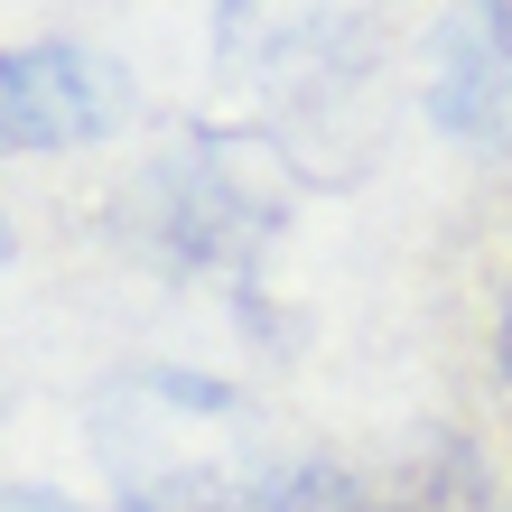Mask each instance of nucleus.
<instances>
[{"label":"nucleus","instance_id":"obj_4","mask_svg":"<svg viewBox=\"0 0 512 512\" xmlns=\"http://www.w3.org/2000/svg\"><path fill=\"white\" fill-rule=\"evenodd\" d=\"M131 122V75L94 47H0V149H84Z\"/></svg>","mask_w":512,"mask_h":512},{"label":"nucleus","instance_id":"obj_7","mask_svg":"<svg viewBox=\"0 0 512 512\" xmlns=\"http://www.w3.org/2000/svg\"><path fill=\"white\" fill-rule=\"evenodd\" d=\"M494 10H503V19H512V0H494Z\"/></svg>","mask_w":512,"mask_h":512},{"label":"nucleus","instance_id":"obj_6","mask_svg":"<svg viewBox=\"0 0 512 512\" xmlns=\"http://www.w3.org/2000/svg\"><path fill=\"white\" fill-rule=\"evenodd\" d=\"M0 261H10V224H0Z\"/></svg>","mask_w":512,"mask_h":512},{"label":"nucleus","instance_id":"obj_1","mask_svg":"<svg viewBox=\"0 0 512 512\" xmlns=\"http://www.w3.org/2000/svg\"><path fill=\"white\" fill-rule=\"evenodd\" d=\"M94 457L122 512H345L336 457L205 373H122L94 391Z\"/></svg>","mask_w":512,"mask_h":512},{"label":"nucleus","instance_id":"obj_2","mask_svg":"<svg viewBox=\"0 0 512 512\" xmlns=\"http://www.w3.org/2000/svg\"><path fill=\"white\" fill-rule=\"evenodd\" d=\"M159 233L187 261H252L289 215V159L261 131H205L159 168Z\"/></svg>","mask_w":512,"mask_h":512},{"label":"nucleus","instance_id":"obj_3","mask_svg":"<svg viewBox=\"0 0 512 512\" xmlns=\"http://www.w3.org/2000/svg\"><path fill=\"white\" fill-rule=\"evenodd\" d=\"M373 47V0H224L215 56L270 103H326Z\"/></svg>","mask_w":512,"mask_h":512},{"label":"nucleus","instance_id":"obj_5","mask_svg":"<svg viewBox=\"0 0 512 512\" xmlns=\"http://www.w3.org/2000/svg\"><path fill=\"white\" fill-rule=\"evenodd\" d=\"M0 512H94V503H66V494H28V485H10V494H0Z\"/></svg>","mask_w":512,"mask_h":512},{"label":"nucleus","instance_id":"obj_8","mask_svg":"<svg viewBox=\"0 0 512 512\" xmlns=\"http://www.w3.org/2000/svg\"><path fill=\"white\" fill-rule=\"evenodd\" d=\"M503 354H512V326H503Z\"/></svg>","mask_w":512,"mask_h":512}]
</instances>
